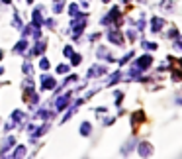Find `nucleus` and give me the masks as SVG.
<instances>
[{
    "mask_svg": "<svg viewBox=\"0 0 182 159\" xmlns=\"http://www.w3.org/2000/svg\"><path fill=\"white\" fill-rule=\"evenodd\" d=\"M151 63H153V57L151 55H143V57L137 59V67H139V69H147Z\"/></svg>",
    "mask_w": 182,
    "mask_h": 159,
    "instance_id": "1",
    "label": "nucleus"
},
{
    "mask_svg": "<svg viewBox=\"0 0 182 159\" xmlns=\"http://www.w3.org/2000/svg\"><path fill=\"white\" fill-rule=\"evenodd\" d=\"M108 38H110V41L118 43V45H121V43H123V35L120 32H110V33H108Z\"/></svg>",
    "mask_w": 182,
    "mask_h": 159,
    "instance_id": "2",
    "label": "nucleus"
},
{
    "mask_svg": "<svg viewBox=\"0 0 182 159\" xmlns=\"http://www.w3.org/2000/svg\"><path fill=\"white\" fill-rule=\"evenodd\" d=\"M153 153V147L149 146V143H141V146H139V155L141 157H149Z\"/></svg>",
    "mask_w": 182,
    "mask_h": 159,
    "instance_id": "3",
    "label": "nucleus"
},
{
    "mask_svg": "<svg viewBox=\"0 0 182 159\" xmlns=\"http://www.w3.org/2000/svg\"><path fill=\"white\" fill-rule=\"evenodd\" d=\"M151 26H153V32H159V30L165 26V20H161V18H153V20H151Z\"/></svg>",
    "mask_w": 182,
    "mask_h": 159,
    "instance_id": "4",
    "label": "nucleus"
},
{
    "mask_svg": "<svg viewBox=\"0 0 182 159\" xmlns=\"http://www.w3.org/2000/svg\"><path fill=\"white\" fill-rule=\"evenodd\" d=\"M143 118H145V114H143V112L133 114V124H135V122H137V124H139V122H143Z\"/></svg>",
    "mask_w": 182,
    "mask_h": 159,
    "instance_id": "5",
    "label": "nucleus"
},
{
    "mask_svg": "<svg viewBox=\"0 0 182 159\" xmlns=\"http://www.w3.org/2000/svg\"><path fill=\"white\" fill-rule=\"evenodd\" d=\"M81 132L86 136V134H90V124H82V128H81Z\"/></svg>",
    "mask_w": 182,
    "mask_h": 159,
    "instance_id": "6",
    "label": "nucleus"
},
{
    "mask_svg": "<svg viewBox=\"0 0 182 159\" xmlns=\"http://www.w3.org/2000/svg\"><path fill=\"white\" fill-rule=\"evenodd\" d=\"M176 47H178V49H182V38H180V39H176Z\"/></svg>",
    "mask_w": 182,
    "mask_h": 159,
    "instance_id": "7",
    "label": "nucleus"
},
{
    "mask_svg": "<svg viewBox=\"0 0 182 159\" xmlns=\"http://www.w3.org/2000/svg\"><path fill=\"white\" fill-rule=\"evenodd\" d=\"M104 2H108V0H104Z\"/></svg>",
    "mask_w": 182,
    "mask_h": 159,
    "instance_id": "8",
    "label": "nucleus"
}]
</instances>
